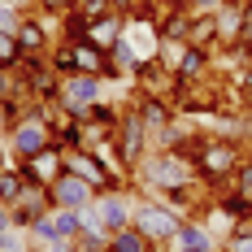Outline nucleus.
<instances>
[{"label":"nucleus","mask_w":252,"mask_h":252,"mask_svg":"<svg viewBox=\"0 0 252 252\" xmlns=\"http://www.w3.org/2000/svg\"><path fill=\"white\" fill-rule=\"evenodd\" d=\"M139 183L144 187H152L157 196L161 191H170V187H183V183H191L196 178V165L183 157V152H174V148H157V152H148L139 165Z\"/></svg>","instance_id":"nucleus-1"},{"label":"nucleus","mask_w":252,"mask_h":252,"mask_svg":"<svg viewBox=\"0 0 252 252\" xmlns=\"http://www.w3.org/2000/svg\"><path fill=\"white\" fill-rule=\"evenodd\" d=\"M130 226H139L157 248H165V244L174 239V230L183 226V218H178V209H170L165 200H135V209H130Z\"/></svg>","instance_id":"nucleus-2"},{"label":"nucleus","mask_w":252,"mask_h":252,"mask_svg":"<svg viewBox=\"0 0 252 252\" xmlns=\"http://www.w3.org/2000/svg\"><path fill=\"white\" fill-rule=\"evenodd\" d=\"M104 100V78L100 74H70L61 78V92H57V104L65 109V118L74 122H87V109Z\"/></svg>","instance_id":"nucleus-3"},{"label":"nucleus","mask_w":252,"mask_h":252,"mask_svg":"<svg viewBox=\"0 0 252 252\" xmlns=\"http://www.w3.org/2000/svg\"><path fill=\"white\" fill-rule=\"evenodd\" d=\"M4 144H9V152H13V161L22 165V161L39 157V152L52 144V130H48V122H39V118L31 113V118H22V122L4 135Z\"/></svg>","instance_id":"nucleus-4"},{"label":"nucleus","mask_w":252,"mask_h":252,"mask_svg":"<svg viewBox=\"0 0 252 252\" xmlns=\"http://www.w3.org/2000/svg\"><path fill=\"white\" fill-rule=\"evenodd\" d=\"M48 187H52V204H57V209H87V204L96 200V187L83 183L78 174H70V170H61Z\"/></svg>","instance_id":"nucleus-5"},{"label":"nucleus","mask_w":252,"mask_h":252,"mask_svg":"<svg viewBox=\"0 0 252 252\" xmlns=\"http://www.w3.org/2000/svg\"><path fill=\"white\" fill-rule=\"evenodd\" d=\"M130 209H135V200H130L126 191H100V196H96V213H100V222H104L109 235L130 226Z\"/></svg>","instance_id":"nucleus-6"},{"label":"nucleus","mask_w":252,"mask_h":252,"mask_svg":"<svg viewBox=\"0 0 252 252\" xmlns=\"http://www.w3.org/2000/svg\"><path fill=\"white\" fill-rule=\"evenodd\" d=\"M213 74V48H196V44H187L183 57L174 61V78L178 83H200V78Z\"/></svg>","instance_id":"nucleus-7"},{"label":"nucleus","mask_w":252,"mask_h":252,"mask_svg":"<svg viewBox=\"0 0 252 252\" xmlns=\"http://www.w3.org/2000/svg\"><path fill=\"white\" fill-rule=\"evenodd\" d=\"M13 39H18L22 52H48V22H44V18H31L22 9V18L13 26Z\"/></svg>","instance_id":"nucleus-8"},{"label":"nucleus","mask_w":252,"mask_h":252,"mask_svg":"<svg viewBox=\"0 0 252 252\" xmlns=\"http://www.w3.org/2000/svg\"><path fill=\"white\" fill-rule=\"evenodd\" d=\"M65 170V152L57 148V144H48V148L39 152V157H31V161H22V174L35 178V183H52V178Z\"/></svg>","instance_id":"nucleus-9"},{"label":"nucleus","mask_w":252,"mask_h":252,"mask_svg":"<svg viewBox=\"0 0 252 252\" xmlns=\"http://www.w3.org/2000/svg\"><path fill=\"white\" fill-rule=\"evenodd\" d=\"M122 13H104V18H92V26H87V44H96L100 52H109L118 39H122Z\"/></svg>","instance_id":"nucleus-10"},{"label":"nucleus","mask_w":252,"mask_h":252,"mask_svg":"<svg viewBox=\"0 0 252 252\" xmlns=\"http://www.w3.org/2000/svg\"><path fill=\"white\" fill-rule=\"evenodd\" d=\"M187 44L196 48H218V13H191V26H187Z\"/></svg>","instance_id":"nucleus-11"},{"label":"nucleus","mask_w":252,"mask_h":252,"mask_svg":"<svg viewBox=\"0 0 252 252\" xmlns=\"http://www.w3.org/2000/svg\"><path fill=\"white\" fill-rule=\"evenodd\" d=\"M104 252H157V244L139 226H126V230H113L109 235V248Z\"/></svg>","instance_id":"nucleus-12"},{"label":"nucleus","mask_w":252,"mask_h":252,"mask_svg":"<svg viewBox=\"0 0 252 252\" xmlns=\"http://www.w3.org/2000/svg\"><path fill=\"white\" fill-rule=\"evenodd\" d=\"M87 26H92V18L83 13V9H70V13H61V35H57V44H83L87 39Z\"/></svg>","instance_id":"nucleus-13"},{"label":"nucleus","mask_w":252,"mask_h":252,"mask_svg":"<svg viewBox=\"0 0 252 252\" xmlns=\"http://www.w3.org/2000/svg\"><path fill=\"white\" fill-rule=\"evenodd\" d=\"M22 187H26V174H22V165H18V161L0 170V204H18Z\"/></svg>","instance_id":"nucleus-14"},{"label":"nucleus","mask_w":252,"mask_h":252,"mask_svg":"<svg viewBox=\"0 0 252 252\" xmlns=\"http://www.w3.org/2000/svg\"><path fill=\"white\" fill-rule=\"evenodd\" d=\"M48 218H52V226H57L61 239H78V230H83V213L78 209H52Z\"/></svg>","instance_id":"nucleus-15"},{"label":"nucleus","mask_w":252,"mask_h":252,"mask_svg":"<svg viewBox=\"0 0 252 252\" xmlns=\"http://www.w3.org/2000/svg\"><path fill=\"white\" fill-rule=\"evenodd\" d=\"M230 187H235L239 196H248V200H252V161H248V157L235 165V174H230Z\"/></svg>","instance_id":"nucleus-16"},{"label":"nucleus","mask_w":252,"mask_h":252,"mask_svg":"<svg viewBox=\"0 0 252 252\" xmlns=\"http://www.w3.org/2000/svg\"><path fill=\"white\" fill-rule=\"evenodd\" d=\"M18 57H22V48H18L13 31H0V65H18Z\"/></svg>","instance_id":"nucleus-17"},{"label":"nucleus","mask_w":252,"mask_h":252,"mask_svg":"<svg viewBox=\"0 0 252 252\" xmlns=\"http://www.w3.org/2000/svg\"><path fill=\"white\" fill-rule=\"evenodd\" d=\"M35 4H39L44 13H57V18L70 13V9H78V0H35Z\"/></svg>","instance_id":"nucleus-18"},{"label":"nucleus","mask_w":252,"mask_h":252,"mask_svg":"<svg viewBox=\"0 0 252 252\" xmlns=\"http://www.w3.org/2000/svg\"><path fill=\"white\" fill-rule=\"evenodd\" d=\"M239 39H244V44H252V0L244 4V13H239Z\"/></svg>","instance_id":"nucleus-19"},{"label":"nucleus","mask_w":252,"mask_h":252,"mask_svg":"<svg viewBox=\"0 0 252 252\" xmlns=\"http://www.w3.org/2000/svg\"><path fill=\"white\" fill-rule=\"evenodd\" d=\"M178 4H183L187 13H213V9H218V0H178Z\"/></svg>","instance_id":"nucleus-20"},{"label":"nucleus","mask_w":252,"mask_h":252,"mask_svg":"<svg viewBox=\"0 0 252 252\" xmlns=\"http://www.w3.org/2000/svg\"><path fill=\"white\" fill-rule=\"evenodd\" d=\"M13 226V209H9V204H0V230H9Z\"/></svg>","instance_id":"nucleus-21"},{"label":"nucleus","mask_w":252,"mask_h":252,"mask_svg":"<svg viewBox=\"0 0 252 252\" xmlns=\"http://www.w3.org/2000/svg\"><path fill=\"white\" fill-rule=\"evenodd\" d=\"M4 165H13V152H9V144L0 139V170H4Z\"/></svg>","instance_id":"nucleus-22"},{"label":"nucleus","mask_w":252,"mask_h":252,"mask_svg":"<svg viewBox=\"0 0 252 252\" xmlns=\"http://www.w3.org/2000/svg\"><path fill=\"white\" fill-rule=\"evenodd\" d=\"M218 4H235V9H244V4H248V0H218Z\"/></svg>","instance_id":"nucleus-23"},{"label":"nucleus","mask_w":252,"mask_h":252,"mask_svg":"<svg viewBox=\"0 0 252 252\" xmlns=\"http://www.w3.org/2000/svg\"><path fill=\"white\" fill-rule=\"evenodd\" d=\"M31 252H48V248H31Z\"/></svg>","instance_id":"nucleus-24"},{"label":"nucleus","mask_w":252,"mask_h":252,"mask_svg":"<svg viewBox=\"0 0 252 252\" xmlns=\"http://www.w3.org/2000/svg\"><path fill=\"white\" fill-rule=\"evenodd\" d=\"M248 226H252V218H248Z\"/></svg>","instance_id":"nucleus-25"},{"label":"nucleus","mask_w":252,"mask_h":252,"mask_svg":"<svg viewBox=\"0 0 252 252\" xmlns=\"http://www.w3.org/2000/svg\"><path fill=\"white\" fill-rule=\"evenodd\" d=\"M26 252H31V248H26Z\"/></svg>","instance_id":"nucleus-26"}]
</instances>
